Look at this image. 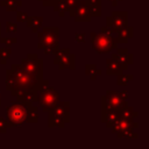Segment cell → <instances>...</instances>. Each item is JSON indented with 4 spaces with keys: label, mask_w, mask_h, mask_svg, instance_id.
Segmentation results:
<instances>
[{
    "label": "cell",
    "mask_w": 149,
    "mask_h": 149,
    "mask_svg": "<svg viewBox=\"0 0 149 149\" xmlns=\"http://www.w3.org/2000/svg\"><path fill=\"white\" fill-rule=\"evenodd\" d=\"M48 79H36L27 73L20 64H12L9 69L6 70V90L10 93L12 97H15L17 93L38 88L43 84L48 83Z\"/></svg>",
    "instance_id": "6da1fadb"
},
{
    "label": "cell",
    "mask_w": 149,
    "mask_h": 149,
    "mask_svg": "<svg viewBox=\"0 0 149 149\" xmlns=\"http://www.w3.org/2000/svg\"><path fill=\"white\" fill-rule=\"evenodd\" d=\"M6 120L9 127H21L23 123H35L38 121L37 107L31 102L13 101L6 107Z\"/></svg>",
    "instance_id": "7a4b0ae2"
},
{
    "label": "cell",
    "mask_w": 149,
    "mask_h": 149,
    "mask_svg": "<svg viewBox=\"0 0 149 149\" xmlns=\"http://www.w3.org/2000/svg\"><path fill=\"white\" fill-rule=\"evenodd\" d=\"M128 99V92L126 90L119 91H111L107 90L105 95H101V113L107 109H115L120 112L126 105Z\"/></svg>",
    "instance_id": "3957f363"
},
{
    "label": "cell",
    "mask_w": 149,
    "mask_h": 149,
    "mask_svg": "<svg viewBox=\"0 0 149 149\" xmlns=\"http://www.w3.org/2000/svg\"><path fill=\"white\" fill-rule=\"evenodd\" d=\"M90 36H91L92 48L98 54H108L113 49H116L119 45L116 37H114L113 35H106L102 33L92 31L90 34Z\"/></svg>",
    "instance_id": "277c9868"
},
{
    "label": "cell",
    "mask_w": 149,
    "mask_h": 149,
    "mask_svg": "<svg viewBox=\"0 0 149 149\" xmlns=\"http://www.w3.org/2000/svg\"><path fill=\"white\" fill-rule=\"evenodd\" d=\"M36 101L38 102V106L42 112L47 113L59 101V93L54 87L49 86V84L44 85L38 90Z\"/></svg>",
    "instance_id": "5b68a950"
},
{
    "label": "cell",
    "mask_w": 149,
    "mask_h": 149,
    "mask_svg": "<svg viewBox=\"0 0 149 149\" xmlns=\"http://www.w3.org/2000/svg\"><path fill=\"white\" fill-rule=\"evenodd\" d=\"M20 65L31 77L38 80L43 79V59L40 58L37 54H28L27 57L21 61Z\"/></svg>",
    "instance_id": "8992f818"
},
{
    "label": "cell",
    "mask_w": 149,
    "mask_h": 149,
    "mask_svg": "<svg viewBox=\"0 0 149 149\" xmlns=\"http://www.w3.org/2000/svg\"><path fill=\"white\" fill-rule=\"evenodd\" d=\"M37 36H38L37 47L40 49H44L49 47H59V28L58 27L43 28L42 31L37 33Z\"/></svg>",
    "instance_id": "52a82bcc"
},
{
    "label": "cell",
    "mask_w": 149,
    "mask_h": 149,
    "mask_svg": "<svg viewBox=\"0 0 149 149\" xmlns=\"http://www.w3.org/2000/svg\"><path fill=\"white\" fill-rule=\"evenodd\" d=\"M54 64L58 66L59 70L69 69L74 70L76 68V55L70 52L69 48H58L54 54Z\"/></svg>",
    "instance_id": "ba28073f"
},
{
    "label": "cell",
    "mask_w": 149,
    "mask_h": 149,
    "mask_svg": "<svg viewBox=\"0 0 149 149\" xmlns=\"http://www.w3.org/2000/svg\"><path fill=\"white\" fill-rule=\"evenodd\" d=\"M128 24V12L127 10H114L111 16L106 17V27L109 28L112 33Z\"/></svg>",
    "instance_id": "9c48e42d"
},
{
    "label": "cell",
    "mask_w": 149,
    "mask_h": 149,
    "mask_svg": "<svg viewBox=\"0 0 149 149\" xmlns=\"http://www.w3.org/2000/svg\"><path fill=\"white\" fill-rule=\"evenodd\" d=\"M72 17H74V21L76 22H90L92 20V16L90 14L88 7L85 3V1H83V0L79 1V3L77 5V7L74 8V12H73V16Z\"/></svg>",
    "instance_id": "30bf717a"
},
{
    "label": "cell",
    "mask_w": 149,
    "mask_h": 149,
    "mask_svg": "<svg viewBox=\"0 0 149 149\" xmlns=\"http://www.w3.org/2000/svg\"><path fill=\"white\" fill-rule=\"evenodd\" d=\"M137 127H139L137 122H135L133 120L125 119V118L119 115L116 121L112 125L111 129H112V133H118V132H123V130H127V129H135Z\"/></svg>",
    "instance_id": "8fae6325"
},
{
    "label": "cell",
    "mask_w": 149,
    "mask_h": 149,
    "mask_svg": "<svg viewBox=\"0 0 149 149\" xmlns=\"http://www.w3.org/2000/svg\"><path fill=\"white\" fill-rule=\"evenodd\" d=\"M51 113H54L55 115L59 116L61 119H63L65 121V123H68L70 121V104L69 101H58L51 109Z\"/></svg>",
    "instance_id": "7c38bea8"
},
{
    "label": "cell",
    "mask_w": 149,
    "mask_h": 149,
    "mask_svg": "<svg viewBox=\"0 0 149 149\" xmlns=\"http://www.w3.org/2000/svg\"><path fill=\"white\" fill-rule=\"evenodd\" d=\"M116 52L115 54H112V58L116 59L118 62L129 66L134 63V57H133V54H129L128 52V49L127 48H116Z\"/></svg>",
    "instance_id": "4fadbf2b"
},
{
    "label": "cell",
    "mask_w": 149,
    "mask_h": 149,
    "mask_svg": "<svg viewBox=\"0 0 149 149\" xmlns=\"http://www.w3.org/2000/svg\"><path fill=\"white\" fill-rule=\"evenodd\" d=\"M128 66L118 62L114 58H108L106 59V74L107 76H112V74H119L121 72H123L125 70H127Z\"/></svg>",
    "instance_id": "5bb4252c"
},
{
    "label": "cell",
    "mask_w": 149,
    "mask_h": 149,
    "mask_svg": "<svg viewBox=\"0 0 149 149\" xmlns=\"http://www.w3.org/2000/svg\"><path fill=\"white\" fill-rule=\"evenodd\" d=\"M115 34H116V41H118V43L119 44L120 43L121 44H126L128 42V40L134 36V28L133 27H129L127 24V26L118 29L115 31Z\"/></svg>",
    "instance_id": "9a60e30c"
},
{
    "label": "cell",
    "mask_w": 149,
    "mask_h": 149,
    "mask_svg": "<svg viewBox=\"0 0 149 149\" xmlns=\"http://www.w3.org/2000/svg\"><path fill=\"white\" fill-rule=\"evenodd\" d=\"M118 118H119V112L115 109H107L101 113V122H104L107 128H111Z\"/></svg>",
    "instance_id": "2e32d148"
},
{
    "label": "cell",
    "mask_w": 149,
    "mask_h": 149,
    "mask_svg": "<svg viewBox=\"0 0 149 149\" xmlns=\"http://www.w3.org/2000/svg\"><path fill=\"white\" fill-rule=\"evenodd\" d=\"M84 1L88 7L92 17L101 16V0H84Z\"/></svg>",
    "instance_id": "e0dca14e"
},
{
    "label": "cell",
    "mask_w": 149,
    "mask_h": 149,
    "mask_svg": "<svg viewBox=\"0 0 149 149\" xmlns=\"http://www.w3.org/2000/svg\"><path fill=\"white\" fill-rule=\"evenodd\" d=\"M28 28L31 29L33 33H37L38 29L42 27L43 17L42 16H28V20L26 21Z\"/></svg>",
    "instance_id": "ac0fdd59"
},
{
    "label": "cell",
    "mask_w": 149,
    "mask_h": 149,
    "mask_svg": "<svg viewBox=\"0 0 149 149\" xmlns=\"http://www.w3.org/2000/svg\"><path fill=\"white\" fill-rule=\"evenodd\" d=\"M48 113V127L49 128H54V127H58V128H63L65 126V121L63 119H61L59 116L55 115L54 113H51L50 111L47 112Z\"/></svg>",
    "instance_id": "d6986e66"
},
{
    "label": "cell",
    "mask_w": 149,
    "mask_h": 149,
    "mask_svg": "<svg viewBox=\"0 0 149 149\" xmlns=\"http://www.w3.org/2000/svg\"><path fill=\"white\" fill-rule=\"evenodd\" d=\"M0 6L6 8V12H16L19 7L22 6L21 0H2L0 1Z\"/></svg>",
    "instance_id": "ffe728a7"
},
{
    "label": "cell",
    "mask_w": 149,
    "mask_h": 149,
    "mask_svg": "<svg viewBox=\"0 0 149 149\" xmlns=\"http://www.w3.org/2000/svg\"><path fill=\"white\" fill-rule=\"evenodd\" d=\"M119 115H120V116H122V118H125V119H128V120H134L135 118H137V116H139V113H137V112H135V111H134V108H133L132 106L126 105L122 109H120Z\"/></svg>",
    "instance_id": "44dd1931"
},
{
    "label": "cell",
    "mask_w": 149,
    "mask_h": 149,
    "mask_svg": "<svg viewBox=\"0 0 149 149\" xmlns=\"http://www.w3.org/2000/svg\"><path fill=\"white\" fill-rule=\"evenodd\" d=\"M101 72L102 71L100 69H98L95 64H86L85 65V73L90 77L91 80H95L97 77L101 74Z\"/></svg>",
    "instance_id": "7402d4cb"
},
{
    "label": "cell",
    "mask_w": 149,
    "mask_h": 149,
    "mask_svg": "<svg viewBox=\"0 0 149 149\" xmlns=\"http://www.w3.org/2000/svg\"><path fill=\"white\" fill-rule=\"evenodd\" d=\"M116 85L119 86H127L133 79H134V76L133 74H123L122 72L116 74Z\"/></svg>",
    "instance_id": "603a6c76"
},
{
    "label": "cell",
    "mask_w": 149,
    "mask_h": 149,
    "mask_svg": "<svg viewBox=\"0 0 149 149\" xmlns=\"http://www.w3.org/2000/svg\"><path fill=\"white\" fill-rule=\"evenodd\" d=\"M10 55H12V48L10 47H3V48H0V63L2 65H6L8 59L10 58Z\"/></svg>",
    "instance_id": "cb8c5ba5"
},
{
    "label": "cell",
    "mask_w": 149,
    "mask_h": 149,
    "mask_svg": "<svg viewBox=\"0 0 149 149\" xmlns=\"http://www.w3.org/2000/svg\"><path fill=\"white\" fill-rule=\"evenodd\" d=\"M52 7H54V12L57 13L61 17H63V16L65 15L66 6H65L64 0H56V2L52 5Z\"/></svg>",
    "instance_id": "d4e9b609"
},
{
    "label": "cell",
    "mask_w": 149,
    "mask_h": 149,
    "mask_svg": "<svg viewBox=\"0 0 149 149\" xmlns=\"http://www.w3.org/2000/svg\"><path fill=\"white\" fill-rule=\"evenodd\" d=\"M118 139H137L139 137V134L134 130V129H127V130H123V132H118L115 133Z\"/></svg>",
    "instance_id": "484cf974"
},
{
    "label": "cell",
    "mask_w": 149,
    "mask_h": 149,
    "mask_svg": "<svg viewBox=\"0 0 149 149\" xmlns=\"http://www.w3.org/2000/svg\"><path fill=\"white\" fill-rule=\"evenodd\" d=\"M80 0H64L65 6H66V12H69V15L72 17L73 16V12L74 8L77 7V5L79 3Z\"/></svg>",
    "instance_id": "4316f807"
},
{
    "label": "cell",
    "mask_w": 149,
    "mask_h": 149,
    "mask_svg": "<svg viewBox=\"0 0 149 149\" xmlns=\"http://www.w3.org/2000/svg\"><path fill=\"white\" fill-rule=\"evenodd\" d=\"M0 43L6 47H12L13 44L17 43V38L16 37H0Z\"/></svg>",
    "instance_id": "83f0119b"
},
{
    "label": "cell",
    "mask_w": 149,
    "mask_h": 149,
    "mask_svg": "<svg viewBox=\"0 0 149 149\" xmlns=\"http://www.w3.org/2000/svg\"><path fill=\"white\" fill-rule=\"evenodd\" d=\"M28 14L26 12H22V10H16V20L19 22H26L28 20Z\"/></svg>",
    "instance_id": "f1b7e54d"
},
{
    "label": "cell",
    "mask_w": 149,
    "mask_h": 149,
    "mask_svg": "<svg viewBox=\"0 0 149 149\" xmlns=\"http://www.w3.org/2000/svg\"><path fill=\"white\" fill-rule=\"evenodd\" d=\"M6 31L7 33H16L17 31V24L13 23L10 21H7L6 22Z\"/></svg>",
    "instance_id": "f546056e"
},
{
    "label": "cell",
    "mask_w": 149,
    "mask_h": 149,
    "mask_svg": "<svg viewBox=\"0 0 149 149\" xmlns=\"http://www.w3.org/2000/svg\"><path fill=\"white\" fill-rule=\"evenodd\" d=\"M8 128H9V126H8L7 120L0 116V133H1V134H5Z\"/></svg>",
    "instance_id": "4dcf8cb0"
},
{
    "label": "cell",
    "mask_w": 149,
    "mask_h": 149,
    "mask_svg": "<svg viewBox=\"0 0 149 149\" xmlns=\"http://www.w3.org/2000/svg\"><path fill=\"white\" fill-rule=\"evenodd\" d=\"M74 40L77 43H85V33H76Z\"/></svg>",
    "instance_id": "1f68e13d"
},
{
    "label": "cell",
    "mask_w": 149,
    "mask_h": 149,
    "mask_svg": "<svg viewBox=\"0 0 149 149\" xmlns=\"http://www.w3.org/2000/svg\"><path fill=\"white\" fill-rule=\"evenodd\" d=\"M44 7H52V5L56 2V0H40Z\"/></svg>",
    "instance_id": "d6a6232c"
},
{
    "label": "cell",
    "mask_w": 149,
    "mask_h": 149,
    "mask_svg": "<svg viewBox=\"0 0 149 149\" xmlns=\"http://www.w3.org/2000/svg\"><path fill=\"white\" fill-rule=\"evenodd\" d=\"M100 33H102V34H106V35H113V34H114V33H112V31L109 30V28H107L106 26L100 28Z\"/></svg>",
    "instance_id": "836d02e7"
},
{
    "label": "cell",
    "mask_w": 149,
    "mask_h": 149,
    "mask_svg": "<svg viewBox=\"0 0 149 149\" xmlns=\"http://www.w3.org/2000/svg\"><path fill=\"white\" fill-rule=\"evenodd\" d=\"M109 1H111L112 6H114V7H115V6H118V3H119L120 1H122V0H109Z\"/></svg>",
    "instance_id": "e575fe53"
},
{
    "label": "cell",
    "mask_w": 149,
    "mask_h": 149,
    "mask_svg": "<svg viewBox=\"0 0 149 149\" xmlns=\"http://www.w3.org/2000/svg\"><path fill=\"white\" fill-rule=\"evenodd\" d=\"M0 37H1V22H0Z\"/></svg>",
    "instance_id": "d590c367"
},
{
    "label": "cell",
    "mask_w": 149,
    "mask_h": 149,
    "mask_svg": "<svg viewBox=\"0 0 149 149\" xmlns=\"http://www.w3.org/2000/svg\"><path fill=\"white\" fill-rule=\"evenodd\" d=\"M0 106H1V94H0Z\"/></svg>",
    "instance_id": "8d00e7d4"
}]
</instances>
